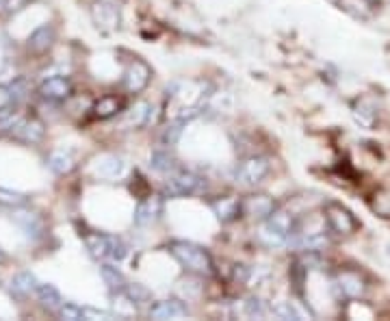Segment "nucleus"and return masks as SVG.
Listing matches in <instances>:
<instances>
[{
    "mask_svg": "<svg viewBox=\"0 0 390 321\" xmlns=\"http://www.w3.org/2000/svg\"><path fill=\"white\" fill-rule=\"evenodd\" d=\"M9 92H11V100H13V102L24 100V96H26V80H24V78L13 80L11 87H9Z\"/></svg>",
    "mask_w": 390,
    "mask_h": 321,
    "instance_id": "473e14b6",
    "label": "nucleus"
},
{
    "mask_svg": "<svg viewBox=\"0 0 390 321\" xmlns=\"http://www.w3.org/2000/svg\"><path fill=\"white\" fill-rule=\"evenodd\" d=\"M206 191V180L195 174V172H187V170H178L171 172L163 193L167 197H191V195H202Z\"/></svg>",
    "mask_w": 390,
    "mask_h": 321,
    "instance_id": "7ed1b4c3",
    "label": "nucleus"
},
{
    "mask_svg": "<svg viewBox=\"0 0 390 321\" xmlns=\"http://www.w3.org/2000/svg\"><path fill=\"white\" fill-rule=\"evenodd\" d=\"M31 3V0H5L3 3V7H5V13H18V11H22L26 5Z\"/></svg>",
    "mask_w": 390,
    "mask_h": 321,
    "instance_id": "f704fd0d",
    "label": "nucleus"
},
{
    "mask_svg": "<svg viewBox=\"0 0 390 321\" xmlns=\"http://www.w3.org/2000/svg\"><path fill=\"white\" fill-rule=\"evenodd\" d=\"M35 293H37L41 306H43V308H48V310H55V312H57V310L61 308V304H63V298H61L59 289L53 287V285H46V283H43V285H37Z\"/></svg>",
    "mask_w": 390,
    "mask_h": 321,
    "instance_id": "6ab92c4d",
    "label": "nucleus"
},
{
    "mask_svg": "<svg viewBox=\"0 0 390 321\" xmlns=\"http://www.w3.org/2000/svg\"><path fill=\"white\" fill-rule=\"evenodd\" d=\"M5 261H7V256H5V252H3V250H0V265H3Z\"/></svg>",
    "mask_w": 390,
    "mask_h": 321,
    "instance_id": "e433bc0d",
    "label": "nucleus"
},
{
    "mask_svg": "<svg viewBox=\"0 0 390 321\" xmlns=\"http://www.w3.org/2000/svg\"><path fill=\"white\" fill-rule=\"evenodd\" d=\"M212 211L222 222H232V219H237L243 213L239 197H222V200H217V202H212Z\"/></svg>",
    "mask_w": 390,
    "mask_h": 321,
    "instance_id": "dca6fc26",
    "label": "nucleus"
},
{
    "mask_svg": "<svg viewBox=\"0 0 390 321\" xmlns=\"http://www.w3.org/2000/svg\"><path fill=\"white\" fill-rule=\"evenodd\" d=\"M163 215V200L158 195H146L135 209V224L150 226Z\"/></svg>",
    "mask_w": 390,
    "mask_h": 321,
    "instance_id": "f8f14e48",
    "label": "nucleus"
},
{
    "mask_svg": "<svg viewBox=\"0 0 390 321\" xmlns=\"http://www.w3.org/2000/svg\"><path fill=\"white\" fill-rule=\"evenodd\" d=\"M169 254L176 259L187 271L208 278L215 273V261L210 256V252L197 244H191V241H171L169 244Z\"/></svg>",
    "mask_w": 390,
    "mask_h": 321,
    "instance_id": "f257e3e1",
    "label": "nucleus"
},
{
    "mask_svg": "<svg viewBox=\"0 0 390 321\" xmlns=\"http://www.w3.org/2000/svg\"><path fill=\"white\" fill-rule=\"evenodd\" d=\"M24 205H26V195H24V193L0 187V207L18 209V207H24Z\"/></svg>",
    "mask_w": 390,
    "mask_h": 321,
    "instance_id": "cd10ccee",
    "label": "nucleus"
},
{
    "mask_svg": "<svg viewBox=\"0 0 390 321\" xmlns=\"http://www.w3.org/2000/svg\"><path fill=\"white\" fill-rule=\"evenodd\" d=\"M241 209H243V215L260 222L276 213V202L269 195H247L245 200H241Z\"/></svg>",
    "mask_w": 390,
    "mask_h": 321,
    "instance_id": "1a4fd4ad",
    "label": "nucleus"
},
{
    "mask_svg": "<svg viewBox=\"0 0 390 321\" xmlns=\"http://www.w3.org/2000/svg\"><path fill=\"white\" fill-rule=\"evenodd\" d=\"M269 174V158L249 156L237 168V180L245 187H254Z\"/></svg>",
    "mask_w": 390,
    "mask_h": 321,
    "instance_id": "423d86ee",
    "label": "nucleus"
},
{
    "mask_svg": "<svg viewBox=\"0 0 390 321\" xmlns=\"http://www.w3.org/2000/svg\"><path fill=\"white\" fill-rule=\"evenodd\" d=\"M323 219H325L327 230L338 234V236H350L360 228V222L356 219V215L347 207L338 205V202H327L325 205Z\"/></svg>",
    "mask_w": 390,
    "mask_h": 321,
    "instance_id": "20e7f679",
    "label": "nucleus"
},
{
    "mask_svg": "<svg viewBox=\"0 0 390 321\" xmlns=\"http://www.w3.org/2000/svg\"><path fill=\"white\" fill-rule=\"evenodd\" d=\"M82 312H85V319H115L117 317L109 310H98V308H90V306H85Z\"/></svg>",
    "mask_w": 390,
    "mask_h": 321,
    "instance_id": "72a5a7b5",
    "label": "nucleus"
},
{
    "mask_svg": "<svg viewBox=\"0 0 390 321\" xmlns=\"http://www.w3.org/2000/svg\"><path fill=\"white\" fill-rule=\"evenodd\" d=\"M100 276H102L104 283L109 285V289H113V291H124V287L128 285L124 273L115 265H111V263H107V265L100 267Z\"/></svg>",
    "mask_w": 390,
    "mask_h": 321,
    "instance_id": "b1692460",
    "label": "nucleus"
},
{
    "mask_svg": "<svg viewBox=\"0 0 390 321\" xmlns=\"http://www.w3.org/2000/svg\"><path fill=\"white\" fill-rule=\"evenodd\" d=\"M92 16L100 28L113 31L119 24V3L117 0H98V3L92 7Z\"/></svg>",
    "mask_w": 390,
    "mask_h": 321,
    "instance_id": "9d476101",
    "label": "nucleus"
},
{
    "mask_svg": "<svg viewBox=\"0 0 390 321\" xmlns=\"http://www.w3.org/2000/svg\"><path fill=\"white\" fill-rule=\"evenodd\" d=\"M273 312L282 319H301V312L291 304V302H282L273 308Z\"/></svg>",
    "mask_w": 390,
    "mask_h": 321,
    "instance_id": "7c9ffc66",
    "label": "nucleus"
},
{
    "mask_svg": "<svg viewBox=\"0 0 390 321\" xmlns=\"http://www.w3.org/2000/svg\"><path fill=\"white\" fill-rule=\"evenodd\" d=\"M121 109V100L117 96H102L96 104H94V115L100 117V119H109L113 117L117 111Z\"/></svg>",
    "mask_w": 390,
    "mask_h": 321,
    "instance_id": "5701e85b",
    "label": "nucleus"
},
{
    "mask_svg": "<svg viewBox=\"0 0 390 321\" xmlns=\"http://www.w3.org/2000/svg\"><path fill=\"white\" fill-rule=\"evenodd\" d=\"M11 102H13V100H11V92H9V87H0V111L7 109Z\"/></svg>",
    "mask_w": 390,
    "mask_h": 321,
    "instance_id": "c9c22d12",
    "label": "nucleus"
},
{
    "mask_svg": "<svg viewBox=\"0 0 390 321\" xmlns=\"http://www.w3.org/2000/svg\"><path fill=\"white\" fill-rule=\"evenodd\" d=\"M187 315H189V308L180 300H163L150 308V317L154 319H180Z\"/></svg>",
    "mask_w": 390,
    "mask_h": 321,
    "instance_id": "4468645a",
    "label": "nucleus"
},
{
    "mask_svg": "<svg viewBox=\"0 0 390 321\" xmlns=\"http://www.w3.org/2000/svg\"><path fill=\"white\" fill-rule=\"evenodd\" d=\"M187 122H183V119H173L171 124H167L165 131H163V135H161L163 146H176L178 139H180V135H183V126Z\"/></svg>",
    "mask_w": 390,
    "mask_h": 321,
    "instance_id": "bb28decb",
    "label": "nucleus"
},
{
    "mask_svg": "<svg viewBox=\"0 0 390 321\" xmlns=\"http://www.w3.org/2000/svg\"><path fill=\"white\" fill-rule=\"evenodd\" d=\"M57 315H59L61 319H67V321H80V319H85L82 308H80L78 304H72V302H63L61 308L57 310Z\"/></svg>",
    "mask_w": 390,
    "mask_h": 321,
    "instance_id": "c85d7f7f",
    "label": "nucleus"
},
{
    "mask_svg": "<svg viewBox=\"0 0 390 321\" xmlns=\"http://www.w3.org/2000/svg\"><path fill=\"white\" fill-rule=\"evenodd\" d=\"M39 94L50 102H63L72 96V83L65 76H53L39 85Z\"/></svg>",
    "mask_w": 390,
    "mask_h": 321,
    "instance_id": "9b49d317",
    "label": "nucleus"
},
{
    "mask_svg": "<svg viewBox=\"0 0 390 321\" xmlns=\"http://www.w3.org/2000/svg\"><path fill=\"white\" fill-rule=\"evenodd\" d=\"M85 248L90 250L94 259H100V261L119 263L128 256V246L119 236H113V234H100V232L85 234Z\"/></svg>",
    "mask_w": 390,
    "mask_h": 321,
    "instance_id": "f03ea898",
    "label": "nucleus"
},
{
    "mask_svg": "<svg viewBox=\"0 0 390 321\" xmlns=\"http://www.w3.org/2000/svg\"><path fill=\"white\" fill-rule=\"evenodd\" d=\"M150 76H152L150 65L141 59H135L133 63L128 65V70L124 72V89L130 92V94L143 92L150 83Z\"/></svg>",
    "mask_w": 390,
    "mask_h": 321,
    "instance_id": "6e6552de",
    "label": "nucleus"
},
{
    "mask_svg": "<svg viewBox=\"0 0 390 321\" xmlns=\"http://www.w3.org/2000/svg\"><path fill=\"white\" fill-rule=\"evenodd\" d=\"M0 3H3V0H0Z\"/></svg>",
    "mask_w": 390,
    "mask_h": 321,
    "instance_id": "ea45409f",
    "label": "nucleus"
},
{
    "mask_svg": "<svg viewBox=\"0 0 390 321\" xmlns=\"http://www.w3.org/2000/svg\"><path fill=\"white\" fill-rule=\"evenodd\" d=\"M267 310H265V304L260 302L258 298H249L247 302H245V315L247 317H263Z\"/></svg>",
    "mask_w": 390,
    "mask_h": 321,
    "instance_id": "2f4dec72",
    "label": "nucleus"
},
{
    "mask_svg": "<svg viewBox=\"0 0 390 321\" xmlns=\"http://www.w3.org/2000/svg\"><path fill=\"white\" fill-rule=\"evenodd\" d=\"M124 172V160L115 154H102L96 163V174L102 178H117Z\"/></svg>",
    "mask_w": 390,
    "mask_h": 321,
    "instance_id": "f3484780",
    "label": "nucleus"
},
{
    "mask_svg": "<svg viewBox=\"0 0 390 321\" xmlns=\"http://www.w3.org/2000/svg\"><path fill=\"white\" fill-rule=\"evenodd\" d=\"M150 165L152 170L161 172V174H171V172H176V158H173L169 154V150H154L152 156H150Z\"/></svg>",
    "mask_w": 390,
    "mask_h": 321,
    "instance_id": "4be33fe9",
    "label": "nucleus"
},
{
    "mask_svg": "<svg viewBox=\"0 0 390 321\" xmlns=\"http://www.w3.org/2000/svg\"><path fill=\"white\" fill-rule=\"evenodd\" d=\"M124 295L130 298V302H133V304H146V302L152 300L150 289H148L146 285H141V283L126 285V287H124Z\"/></svg>",
    "mask_w": 390,
    "mask_h": 321,
    "instance_id": "a878e982",
    "label": "nucleus"
},
{
    "mask_svg": "<svg viewBox=\"0 0 390 321\" xmlns=\"http://www.w3.org/2000/svg\"><path fill=\"white\" fill-rule=\"evenodd\" d=\"M9 289H11V293L16 298H26V295H31L37 289V280H35V276L31 271H20V273H16L11 278Z\"/></svg>",
    "mask_w": 390,
    "mask_h": 321,
    "instance_id": "a211bd4d",
    "label": "nucleus"
},
{
    "mask_svg": "<svg viewBox=\"0 0 390 321\" xmlns=\"http://www.w3.org/2000/svg\"><path fill=\"white\" fill-rule=\"evenodd\" d=\"M16 222L22 226V230L26 232V236H33V239H37L39 234H41V219L37 217V215H33V213H18L16 215Z\"/></svg>",
    "mask_w": 390,
    "mask_h": 321,
    "instance_id": "393cba45",
    "label": "nucleus"
},
{
    "mask_svg": "<svg viewBox=\"0 0 390 321\" xmlns=\"http://www.w3.org/2000/svg\"><path fill=\"white\" fill-rule=\"evenodd\" d=\"M293 232H295L293 215L282 213V211H276L271 217L265 219V226H263V232H260V239L267 241L269 246H284V244H288V239L293 236Z\"/></svg>",
    "mask_w": 390,
    "mask_h": 321,
    "instance_id": "39448f33",
    "label": "nucleus"
},
{
    "mask_svg": "<svg viewBox=\"0 0 390 321\" xmlns=\"http://www.w3.org/2000/svg\"><path fill=\"white\" fill-rule=\"evenodd\" d=\"M364 3H369V5H377L379 0H364Z\"/></svg>",
    "mask_w": 390,
    "mask_h": 321,
    "instance_id": "4c0bfd02",
    "label": "nucleus"
},
{
    "mask_svg": "<svg viewBox=\"0 0 390 321\" xmlns=\"http://www.w3.org/2000/svg\"><path fill=\"white\" fill-rule=\"evenodd\" d=\"M334 289L345 300H360L367 291V285H364V278L358 271L345 269V271H338V276L334 280Z\"/></svg>",
    "mask_w": 390,
    "mask_h": 321,
    "instance_id": "0eeeda50",
    "label": "nucleus"
},
{
    "mask_svg": "<svg viewBox=\"0 0 390 321\" xmlns=\"http://www.w3.org/2000/svg\"><path fill=\"white\" fill-rule=\"evenodd\" d=\"M53 44H55V28L48 26V24H43V26L35 28V31L31 33V37H28V48H31L33 53H37V55L50 50Z\"/></svg>",
    "mask_w": 390,
    "mask_h": 321,
    "instance_id": "2eb2a0df",
    "label": "nucleus"
},
{
    "mask_svg": "<svg viewBox=\"0 0 390 321\" xmlns=\"http://www.w3.org/2000/svg\"><path fill=\"white\" fill-rule=\"evenodd\" d=\"M48 165H50V170H53L55 174L65 176V174H70V172L74 170V156H72L70 152H65V150H57V152L50 154Z\"/></svg>",
    "mask_w": 390,
    "mask_h": 321,
    "instance_id": "412c9836",
    "label": "nucleus"
},
{
    "mask_svg": "<svg viewBox=\"0 0 390 321\" xmlns=\"http://www.w3.org/2000/svg\"><path fill=\"white\" fill-rule=\"evenodd\" d=\"M11 135L18 139V141H24V143H37L43 139V124L39 119H33V117H26V119H18L11 129Z\"/></svg>",
    "mask_w": 390,
    "mask_h": 321,
    "instance_id": "ddd939ff",
    "label": "nucleus"
},
{
    "mask_svg": "<svg viewBox=\"0 0 390 321\" xmlns=\"http://www.w3.org/2000/svg\"><path fill=\"white\" fill-rule=\"evenodd\" d=\"M386 254H388V256H390V246H388V250H386Z\"/></svg>",
    "mask_w": 390,
    "mask_h": 321,
    "instance_id": "58836bf2",
    "label": "nucleus"
},
{
    "mask_svg": "<svg viewBox=\"0 0 390 321\" xmlns=\"http://www.w3.org/2000/svg\"><path fill=\"white\" fill-rule=\"evenodd\" d=\"M150 111H152V104L150 102H137L133 109L126 113V124L130 129H141L150 122Z\"/></svg>",
    "mask_w": 390,
    "mask_h": 321,
    "instance_id": "aec40b11",
    "label": "nucleus"
},
{
    "mask_svg": "<svg viewBox=\"0 0 390 321\" xmlns=\"http://www.w3.org/2000/svg\"><path fill=\"white\" fill-rule=\"evenodd\" d=\"M354 117H356V122H358V124H362L364 129H371L373 122H375V111L364 109V104L358 102V107L354 109Z\"/></svg>",
    "mask_w": 390,
    "mask_h": 321,
    "instance_id": "c756f323",
    "label": "nucleus"
}]
</instances>
